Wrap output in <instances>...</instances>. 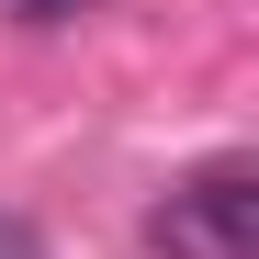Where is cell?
I'll use <instances>...</instances> for the list:
<instances>
[{
    "instance_id": "cell-1",
    "label": "cell",
    "mask_w": 259,
    "mask_h": 259,
    "mask_svg": "<svg viewBox=\"0 0 259 259\" xmlns=\"http://www.w3.org/2000/svg\"><path fill=\"white\" fill-rule=\"evenodd\" d=\"M147 248L158 259H259V169L248 158L192 169V181L147 214Z\"/></svg>"
},
{
    "instance_id": "cell-3",
    "label": "cell",
    "mask_w": 259,
    "mask_h": 259,
    "mask_svg": "<svg viewBox=\"0 0 259 259\" xmlns=\"http://www.w3.org/2000/svg\"><path fill=\"white\" fill-rule=\"evenodd\" d=\"M0 259H46V248H34V237L12 226V214H0Z\"/></svg>"
},
{
    "instance_id": "cell-2",
    "label": "cell",
    "mask_w": 259,
    "mask_h": 259,
    "mask_svg": "<svg viewBox=\"0 0 259 259\" xmlns=\"http://www.w3.org/2000/svg\"><path fill=\"white\" fill-rule=\"evenodd\" d=\"M23 23H79V0H12Z\"/></svg>"
}]
</instances>
